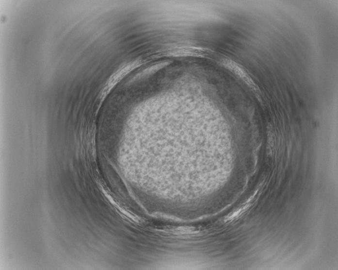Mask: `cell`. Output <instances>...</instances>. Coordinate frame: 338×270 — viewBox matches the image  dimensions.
Returning a JSON list of instances; mask_svg holds the SVG:
<instances>
[{"label":"cell","instance_id":"1","mask_svg":"<svg viewBox=\"0 0 338 270\" xmlns=\"http://www.w3.org/2000/svg\"><path fill=\"white\" fill-rule=\"evenodd\" d=\"M220 63L225 68L230 71L239 79L245 82L251 89L255 91H257L258 89L257 85L255 84L254 82L246 70L240 64L231 59L227 58L222 59Z\"/></svg>","mask_w":338,"mask_h":270},{"label":"cell","instance_id":"2","mask_svg":"<svg viewBox=\"0 0 338 270\" xmlns=\"http://www.w3.org/2000/svg\"><path fill=\"white\" fill-rule=\"evenodd\" d=\"M250 205L251 203L249 202V201H248L246 204H243L242 206L239 207L238 209L227 216L225 218V221H232L235 220L238 217L241 216L244 212H245Z\"/></svg>","mask_w":338,"mask_h":270}]
</instances>
